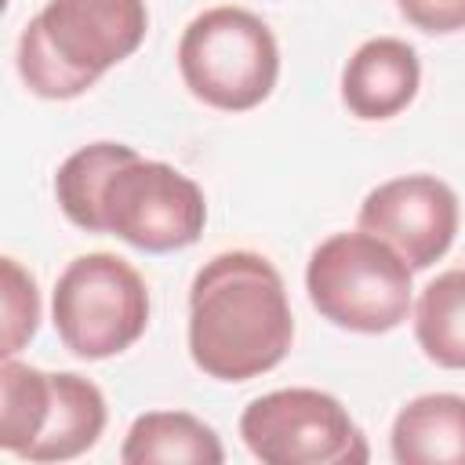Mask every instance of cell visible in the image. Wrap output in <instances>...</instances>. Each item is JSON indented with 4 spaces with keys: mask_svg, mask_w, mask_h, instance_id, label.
I'll return each instance as SVG.
<instances>
[{
    "mask_svg": "<svg viewBox=\"0 0 465 465\" xmlns=\"http://www.w3.org/2000/svg\"><path fill=\"white\" fill-rule=\"evenodd\" d=\"M54 200L84 232H109L145 254L182 251L207 222L203 189L163 160L124 142H91L54 171Z\"/></svg>",
    "mask_w": 465,
    "mask_h": 465,
    "instance_id": "obj_1",
    "label": "cell"
},
{
    "mask_svg": "<svg viewBox=\"0 0 465 465\" xmlns=\"http://www.w3.org/2000/svg\"><path fill=\"white\" fill-rule=\"evenodd\" d=\"M294 316L280 269L258 251H222L189 287V356L214 381H251L283 363Z\"/></svg>",
    "mask_w": 465,
    "mask_h": 465,
    "instance_id": "obj_2",
    "label": "cell"
},
{
    "mask_svg": "<svg viewBox=\"0 0 465 465\" xmlns=\"http://www.w3.org/2000/svg\"><path fill=\"white\" fill-rule=\"evenodd\" d=\"M145 29V0H47L18 36V76L36 98H80L142 47Z\"/></svg>",
    "mask_w": 465,
    "mask_h": 465,
    "instance_id": "obj_3",
    "label": "cell"
},
{
    "mask_svg": "<svg viewBox=\"0 0 465 465\" xmlns=\"http://www.w3.org/2000/svg\"><path fill=\"white\" fill-rule=\"evenodd\" d=\"M102 389L73 371H40L15 356L0 367V447L22 461H73L105 432Z\"/></svg>",
    "mask_w": 465,
    "mask_h": 465,
    "instance_id": "obj_4",
    "label": "cell"
},
{
    "mask_svg": "<svg viewBox=\"0 0 465 465\" xmlns=\"http://www.w3.org/2000/svg\"><path fill=\"white\" fill-rule=\"evenodd\" d=\"M414 269L374 232L352 229L320 240L305 265L312 309L352 334L396 331L414 309Z\"/></svg>",
    "mask_w": 465,
    "mask_h": 465,
    "instance_id": "obj_5",
    "label": "cell"
},
{
    "mask_svg": "<svg viewBox=\"0 0 465 465\" xmlns=\"http://www.w3.org/2000/svg\"><path fill=\"white\" fill-rule=\"evenodd\" d=\"M178 73L193 98L222 113L262 105L280 80V44L247 7H207L178 40Z\"/></svg>",
    "mask_w": 465,
    "mask_h": 465,
    "instance_id": "obj_6",
    "label": "cell"
},
{
    "mask_svg": "<svg viewBox=\"0 0 465 465\" xmlns=\"http://www.w3.org/2000/svg\"><path fill=\"white\" fill-rule=\"evenodd\" d=\"M51 323L58 341L80 360L120 356L149 327V287L120 254H80L54 280Z\"/></svg>",
    "mask_w": 465,
    "mask_h": 465,
    "instance_id": "obj_7",
    "label": "cell"
},
{
    "mask_svg": "<svg viewBox=\"0 0 465 465\" xmlns=\"http://www.w3.org/2000/svg\"><path fill=\"white\" fill-rule=\"evenodd\" d=\"M240 436L265 465H363L371 458L352 414L320 389H276L251 400Z\"/></svg>",
    "mask_w": 465,
    "mask_h": 465,
    "instance_id": "obj_8",
    "label": "cell"
},
{
    "mask_svg": "<svg viewBox=\"0 0 465 465\" xmlns=\"http://www.w3.org/2000/svg\"><path fill=\"white\" fill-rule=\"evenodd\" d=\"M458 196L436 174H400L374 185L360 203V229L381 236L414 272L440 262L458 232Z\"/></svg>",
    "mask_w": 465,
    "mask_h": 465,
    "instance_id": "obj_9",
    "label": "cell"
},
{
    "mask_svg": "<svg viewBox=\"0 0 465 465\" xmlns=\"http://www.w3.org/2000/svg\"><path fill=\"white\" fill-rule=\"evenodd\" d=\"M421 87L418 51L400 36L363 40L341 69V102L360 120H392Z\"/></svg>",
    "mask_w": 465,
    "mask_h": 465,
    "instance_id": "obj_10",
    "label": "cell"
},
{
    "mask_svg": "<svg viewBox=\"0 0 465 465\" xmlns=\"http://www.w3.org/2000/svg\"><path fill=\"white\" fill-rule=\"evenodd\" d=\"M400 465H465V396L425 392L400 407L389 432Z\"/></svg>",
    "mask_w": 465,
    "mask_h": 465,
    "instance_id": "obj_11",
    "label": "cell"
},
{
    "mask_svg": "<svg viewBox=\"0 0 465 465\" xmlns=\"http://www.w3.org/2000/svg\"><path fill=\"white\" fill-rule=\"evenodd\" d=\"M124 465H222L225 450L218 432L189 411H145L131 421Z\"/></svg>",
    "mask_w": 465,
    "mask_h": 465,
    "instance_id": "obj_12",
    "label": "cell"
},
{
    "mask_svg": "<svg viewBox=\"0 0 465 465\" xmlns=\"http://www.w3.org/2000/svg\"><path fill=\"white\" fill-rule=\"evenodd\" d=\"M414 341L443 371H465V269H447L414 302Z\"/></svg>",
    "mask_w": 465,
    "mask_h": 465,
    "instance_id": "obj_13",
    "label": "cell"
},
{
    "mask_svg": "<svg viewBox=\"0 0 465 465\" xmlns=\"http://www.w3.org/2000/svg\"><path fill=\"white\" fill-rule=\"evenodd\" d=\"M4 360L18 356V349L40 327V291L33 272H25L15 258H4Z\"/></svg>",
    "mask_w": 465,
    "mask_h": 465,
    "instance_id": "obj_14",
    "label": "cell"
},
{
    "mask_svg": "<svg viewBox=\"0 0 465 465\" xmlns=\"http://www.w3.org/2000/svg\"><path fill=\"white\" fill-rule=\"evenodd\" d=\"M396 7L414 29L432 36L465 29V0H396Z\"/></svg>",
    "mask_w": 465,
    "mask_h": 465,
    "instance_id": "obj_15",
    "label": "cell"
}]
</instances>
